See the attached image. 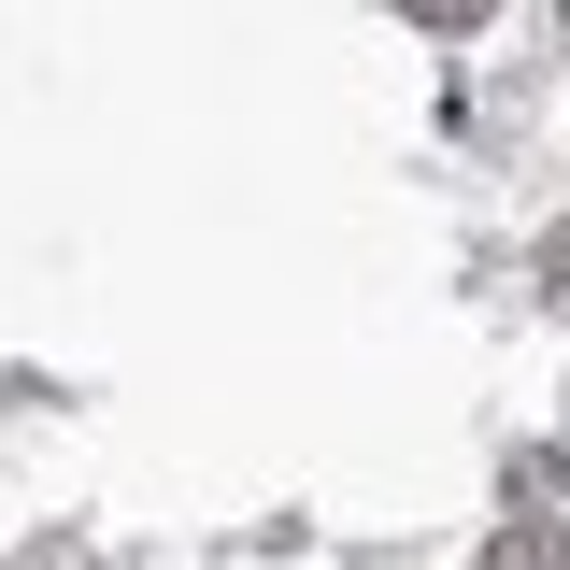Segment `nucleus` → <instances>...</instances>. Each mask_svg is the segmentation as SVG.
Segmentation results:
<instances>
[{"label": "nucleus", "instance_id": "1", "mask_svg": "<svg viewBox=\"0 0 570 570\" xmlns=\"http://www.w3.org/2000/svg\"><path fill=\"white\" fill-rule=\"evenodd\" d=\"M485 570H570V528L557 513H513V528L485 542Z\"/></svg>", "mask_w": 570, "mask_h": 570}, {"label": "nucleus", "instance_id": "2", "mask_svg": "<svg viewBox=\"0 0 570 570\" xmlns=\"http://www.w3.org/2000/svg\"><path fill=\"white\" fill-rule=\"evenodd\" d=\"M414 14H485V0H414Z\"/></svg>", "mask_w": 570, "mask_h": 570}]
</instances>
